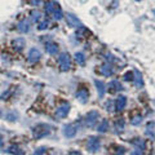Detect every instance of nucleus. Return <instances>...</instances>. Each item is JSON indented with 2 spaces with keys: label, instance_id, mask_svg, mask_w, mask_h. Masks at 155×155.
<instances>
[{
  "label": "nucleus",
  "instance_id": "f257e3e1",
  "mask_svg": "<svg viewBox=\"0 0 155 155\" xmlns=\"http://www.w3.org/2000/svg\"><path fill=\"white\" fill-rule=\"evenodd\" d=\"M51 130H52V127L49 124L40 123V124H36L35 127H32V136L36 140H39V138H43L45 136H48L51 133Z\"/></svg>",
  "mask_w": 155,
  "mask_h": 155
},
{
  "label": "nucleus",
  "instance_id": "f03ea898",
  "mask_svg": "<svg viewBox=\"0 0 155 155\" xmlns=\"http://www.w3.org/2000/svg\"><path fill=\"white\" fill-rule=\"evenodd\" d=\"M58 64H60V67L62 71H67L70 70V66H71V62H70V56L69 53H61L60 57H58Z\"/></svg>",
  "mask_w": 155,
  "mask_h": 155
},
{
  "label": "nucleus",
  "instance_id": "7ed1b4c3",
  "mask_svg": "<svg viewBox=\"0 0 155 155\" xmlns=\"http://www.w3.org/2000/svg\"><path fill=\"white\" fill-rule=\"evenodd\" d=\"M98 116H100L98 111H96V110L89 111V113L87 114V116H85V124H87V127H89V128L94 127L96 123H97V120H98Z\"/></svg>",
  "mask_w": 155,
  "mask_h": 155
},
{
  "label": "nucleus",
  "instance_id": "20e7f679",
  "mask_svg": "<svg viewBox=\"0 0 155 155\" xmlns=\"http://www.w3.org/2000/svg\"><path fill=\"white\" fill-rule=\"evenodd\" d=\"M78 128H79V124H67L64 127V136L67 138L74 137L78 132Z\"/></svg>",
  "mask_w": 155,
  "mask_h": 155
},
{
  "label": "nucleus",
  "instance_id": "39448f33",
  "mask_svg": "<svg viewBox=\"0 0 155 155\" xmlns=\"http://www.w3.org/2000/svg\"><path fill=\"white\" fill-rule=\"evenodd\" d=\"M100 140L97 138V137H89L88 138V143H87V147H88V150L91 153H96V151H98V149H100Z\"/></svg>",
  "mask_w": 155,
  "mask_h": 155
},
{
  "label": "nucleus",
  "instance_id": "423d86ee",
  "mask_svg": "<svg viewBox=\"0 0 155 155\" xmlns=\"http://www.w3.org/2000/svg\"><path fill=\"white\" fill-rule=\"evenodd\" d=\"M66 22L70 27H74V28H79L81 26V22L78 19V17L74 16V14H71V13L66 14Z\"/></svg>",
  "mask_w": 155,
  "mask_h": 155
},
{
  "label": "nucleus",
  "instance_id": "0eeeda50",
  "mask_svg": "<svg viewBox=\"0 0 155 155\" xmlns=\"http://www.w3.org/2000/svg\"><path fill=\"white\" fill-rule=\"evenodd\" d=\"M69 113H70V105L69 104H64V105H61L60 107L57 109L56 116L57 118H60V119H64V118H66V116L69 115Z\"/></svg>",
  "mask_w": 155,
  "mask_h": 155
},
{
  "label": "nucleus",
  "instance_id": "6e6552de",
  "mask_svg": "<svg viewBox=\"0 0 155 155\" xmlns=\"http://www.w3.org/2000/svg\"><path fill=\"white\" fill-rule=\"evenodd\" d=\"M76 100L78 101H79V102L80 104H87V102H88V97H89V93H88V91H87V89H79V91H78L76 92Z\"/></svg>",
  "mask_w": 155,
  "mask_h": 155
},
{
  "label": "nucleus",
  "instance_id": "1a4fd4ad",
  "mask_svg": "<svg viewBox=\"0 0 155 155\" xmlns=\"http://www.w3.org/2000/svg\"><path fill=\"white\" fill-rule=\"evenodd\" d=\"M40 57H41V53L39 49H36V48H32V49H30V52H28V61H30L31 64L38 62L40 60Z\"/></svg>",
  "mask_w": 155,
  "mask_h": 155
},
{
  "label": "nucleus",
  "instance_id": "9d476101",
  "mask_svg": "<svg viewBox=\"0 0 155 155\" xmlns=\"http://www.w3.org/2000/svg\"><path fill=\"white\" fill-rule=\"evenodd\" d=\"M115 110L116 111H122L124 107H125V105H127V97L125 96H119L118 98L115 100Z\"/></svg>",
  "mask_w": 155,
  "mask_h": 155
},
{
  "label": "nucleus",
  "instance_id": "9b49d317",
  "mask_svg": "<svg viewBox=\"0 0 155 155\" xmlns=\"http://www.w3.org/2000/svg\"><path fill=\"white\" fill-rule=\"evenodd\" d=\"M100 71H101V74H102L104 76H107V78L114 74V69H113V66H111L109 62H106V64H104L102 66H101Z\"/></svg>",
  "mask_w": 155,
  "mask_h": 155
},
{
  "label": "nucleus",
  "instance_id": "f8f14e48",
  "mask_svg": "<svg viewBox=\"0 0 155 155\" xmlns=\"http://www.w3.org/2000/svg\"><path fill=\"white\" fill-rule=\"evenodd\" d=\"M17 30L19 32H22V34L28 32V30H30V22H28L26 18L22 19V21H19L18 25H17Z\"/></svg>",
  "mask_w": 155,
  "mask_h": 155
},
{
  "label": "nucleus",
  "instance_id": "ddd939ff",
  "mask_svg": "<svg viewBox=\"0 0 155 155\" xmlns=\"http://www.w3.org/2000/svg\"><path fill=\"white\" fill-rule=\"evenodd\" d=\"M12 45H13V48L16 51H22L23 48L26 47V41H25V39L23 38H17V39H14L13 40Z\"/></svg>",
  "mask_w": 155,
  "mask_h": 155
},
{
  "label": "nucleus",
  "instance_id": "4468645a",
  "mask_svg": "<svg viewBox=\"0 0 155 155\" xmlns=\"http://www.w3.org/2000/svg\"><path fill=\"white\" fill-rule=\"evenodd\" d=\"M94 84H96L97 92H98V97L102 98V97L105 96V93H106V85L101 80H94Z\"/></svg>",
  "mask_w": 155,
  "mask_h": 155
},
{
  "label": "nucleus",
  "instance_id": "2eb2a0df",
  "mask_svg": "<svg viewBox=\"0 0 155 155\" xmlns=\"http://www.w3.org/2000/svg\"><path fill=\"white\" fill-rule=\"evenodd\" d=\"M45 51H47V53H49V54H57L58 45L54 44V43H47L45 44Z\"/></svg>",
  "mask_w": 155,
  "mask_h": 155
},
{
  "label": "nucleus",
  "instance_id": "dca6fc26",
  "mask_svg": "<svg viewBox=\"0 0 155 155\" xmlns=\"http://www.w3.org/2000/svg\"><path fill=\"white\" fill-rule=\"evenodd\" d=\"M109 88H110L111 92H120L123 89V87L118 80H113V81H110L109 83Z\"/></svg>",
  "mask_w": 155,
  "mask_h": 155
},
{
  "label": "nucleus",
  "instance_id": "f3484780",
  "mask_svg": "<svg viewBox=\"0 0 155 155\" xmlns=\"http://www.w3.org/2000/svg\"><path fill=\"white\" fill-rule=\"evenodd\" d=\"M57 5L58 4L56 3V2H48L47 4H45V13L47 14H53V12H54V9L57 8Z\"/></svg>",
  "mask_w": 155,
  "mask_h": 155
},
{
  "label": "nucleus",
  "instance_id": "a211bd4d",
  "mask_svg": "<svg viewBox=\"0 0 155 155\" xmlns=\"http://www.w3.org/2000/svg\"><path fill=\"white\" fill-rule=\"evenodd\" d=\"M133 74H134V83L137 87H142L143 85V81H142V75H141V72H140L138 70H134L133 71Z\"/></svg>",
  "mask_w": 155,
  "mask_h": 155
},
{
  "label": "nucleus",
  "instance_id": "6ab92c4d",
  "mask_svg": "<svg viewBox=\"0 0 155 155\" xmlns=\"http://www.w3.org/2000/svg\"><path fill=\"white\" fill-rule=\"evenodd\" d=\"M75 60L76 62L79 64L80 66H83L85 64V56H84V53H81V52H76L75 53Z\"/></svg>",
  "mask_w": 155,
  "mask_h": 155
},
{
  "label": "nucleus",
  "instance_id": "aec40b11",
  "mask_svg": "<svg viewBox=\"0 0 155 155\" xmlns=\"http://www.w3.org/2000/svg\"><path fill=\"white\" fill-rule=\"evenodd\" d=\"M154 132H155V123L151 122V123H149L147 127H146V136L154 137Z\"/></svg>",
  "mask_w": 155,
  "mask_h": 155
},
{
  "label": "nucleus",
  "instance_id": "412c9836",
  "mask_svg": "<svg viewBox=\"0 0 155 155\" xmlns=\"http://www.w3.org/2000/svg\"><path fill=\"white\" fill-rule=\"evenodd\" d=\"M107 129H109V122H107V120H102V122H101V124L98 125V127H97V130H98V132H101V133L106 132Z\"/></svg>",
  "mask_w": 155,
  "mask_h": 155
},
{
  "label": "nucleus",
  "instance_id": "4be33fe9",
  "mask_svg": "<svg viewBox=\"0 0 155 155\" xmlns=\"http://www.w3.org/2000/svg\"><path fill=\"white\" fill-rule=\"evenodd\" d=\"M53 17H54L57 21H60V19H62V17H64V13H62V9L60 5H57V8L54 9V12H53Z\"/></svg>",
  "mask_w": 155,
  "mask_h": 155
},
{
  "label": "nucleus",
  "instance_id": "5701e85b",
  "mask_svg": "<svg viewBox=\"0 0 155 155\" xmlns=\"http://www.w3.org/2000/svg\"><path fill=\"white\" fill-rule=\"evenodd\" d=\"M5 151L9 153V154H22V151L19 150V147H18V146H14V145L9 146V147L5 150Z\"/></svg>",
  "mask_w": 155,
  "mask_h": 155
},
{
  "label": "nucleus",
  "instance_id": "b1692460",
  "mask_svg": "<svg viewBox=\"0 0 155 155\" xmlns=\"http://www.w3.org/2000/svg\"><path fill=\"white\" fill-rule=\"evenodd\" d=\"M40 18H41L40 12H38V11H32L31 12V21L32 22H39L40 21Z\"/></svg>",
  "mask_w": 155,
  "mask_h": 155
},
{
  "label": "nucleus",
  "instance_id": "393cba45",
  "mask_svg": "<svg viewBox=\"0 0 155 155\" xmlns=\"http://www.w3.org/2000/svg\"><path fill=\"white\" fill-rule=\"evenodd\" d=\"M132 143L136 145L137 147H140L141 150L145 149V142H143V140H141V138H134V140H132Z\"/></svg>",
  "mask_w": 155,
  "mask_h": 155
},
{
  "label": "nucleus",
  "instance_id": "a878e982",
  "mask_svg": "<svg viewBox=\"0 0 155 155\" xmlns=\"http://www.w3.org/2000/svg\"><path fill=\"white\" fill-rule=\"evenodd\" d=\"M115 129H116V132H122L124 129V120L123 119H120L119 122L115 123Z\"/></svg>",
  "mask_w": 155,
  "mask_h": 155
},
{
  "label": "nucleus",
  "instance_id": "bb28decb",
  "mask_svg": "<svg viewBox=\"0 0 155 155\" xmlns=\"http://www.w3.org/2000/svg\"><path fill=\"white\" fill-rule=\"evenodd\" d=\"M48 26H49V22H48V19H44V21H40V22H39L38 28H39L40 31H43V30H45V28H48Z\"/></svg>",
  "mask_w": 155,
  "mask_h": 155
},
{
  "label": "nucleus",
  "instance_id": "cd10ccee",
  "mask_svg": "<svg viewBox=\"0 0 155 155\" xmlns=\"http://www.w3.org/2000/svg\"><path fill=\"white\" fill-rule=\"evenodd\" d=\"M17 118H18V114H17V113H9V114L7 115V119L11 120V122H14V120H17Z\"/></svg>",
  "mask_w": 155,
  "mask_h": 155
},
{
  "label": "nucleus",
  "instance_id": "c85d7f7f",
  "mask_svg": "<svg viewBox=\"0 0 155 155\" xmlns=\"http://www.w3.org/2000/svg\"><path fill=\"white\" fill-rule=\"evenodd\" d=\"M141 122H142V116H134V118L130 120V123H132L133 125H138Z\"/></svg>",
  "mask_w": 155,
  "mask_h": 155
},
{
  "label": "nucleus",
  "instance_id": "c756f323",
  "mask_svg": "<svg viewBox=\"0 0 155 155\" xmlns=\"http://www.w3.org/2000/svg\"><path fill=\"white\" fill-rule=\"evenodd\" d=\"M134 78H133V72H127V74L124 75V80L125 81H128V80H133Z\"/></svg>",
  "mask_w": 155,
  "mask_h": 155
},
{
  "label": "nucleus",
  "instance_id": "7c9ffc66",
  "mask_svg": "<svg viewBox=\"0 0 155 155\" xmlns=\"http://www.w3.org/2000/svg\"><path fill=\"white\" fill-rule=\"evenodd\" d=\"M28 3H30L31 5H34V7H38L39 4L41 3V0H28Z\"/></svg>",
  "mask_w": 155,
  "mask_h": 155
},
{
  "label": "nucleus",
  "instance_id": "2f4dec72",
  "mask_svg": "<svg viewBox=\"0 0 155 155\" xmlns=\"http://www.w3.org/2000/svg\"><path fill=\"white\" fill-rule=\"evenodd\" d=\"M113 105H114L113 101H109V102H106V110L111 111V110H113Z\"/></svg>",
  "mask_w": 155,
  "mask_h": 155
},
{
  "label": "nucleus",
  "instance_id": "473e14b6",
  "mask_svg": "<svg viewBox=\"0 0 155 155\" xmlns=\"http://www.w3.org/2000/svg\"><path fill=\"white\" fill-rule=\"evenodd\" d=\"M45 151H47V149H45V147H39V149L35 150V154H44Z\"/></svg>",
  "mask_w": 155,
  "mask_h": 155
},
{
  "label": "nucleus",
  "instance_id": "72a5a7b5",
  "mask_svg": "<svg viewBox=\"0 0 155 155\" xmlns=\"http://www.w3.org/2000/svg\"><path fill=\"white\" fill-rule=\"evenodd\" d=\"M3 145V141H2V137H0V146H2Z\"/></svg>",
  "mask_w": 155,
  "mask_h": 155
},
{
  "label": "nucleus",
  "instance_id": "f704fd0d",
  "mask_svg": "<svg viewBox=\"0 0 155 155\" xmlns=\"http://www.w3.org/2000/svg\"><path fill=\"white\" fill-rule=\"evenodd\" d=\"M134 2H141V0H134Z\"/></svg>",
  "mask_w": 155,
  "mask_h": 155
},
{
  "label": "nucleus",
  "instance_id": "c9c22d12",
  "mask_svg": "<svg viewBox=\"0 0 155 155\" xmlns=\"http://www.w3.org/2000/svg\"><path fill=\"white\" fill-rule=\"evenodd\" d=\"M0 116H2V113H0Z\"/></svg>",
  "mask_w": 155,
  "mask_h": 155
},
{
  "label": "nucleus",
  "instance_id": "e433bc0d",
  "mask_svg": "<svg viewBox=\"0 0 155 155\" xmlns=\"http://www.w3.org/2000/svg\"><path fill=\"white\" fill-rule=\"evenodd\" d=\"M154 13H155V11H154Z\"/></svg>",
  "mask_w": 155,
  "mask_h": 155
}]
</instances>
